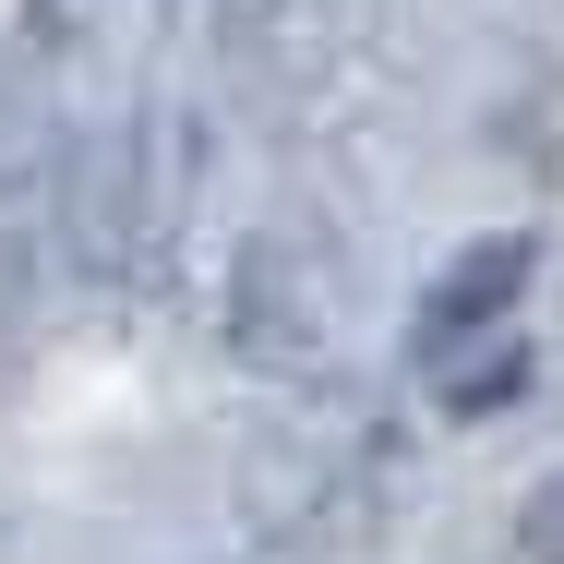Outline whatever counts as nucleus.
<instances>
[{"label":"nucleus","instance_id":"f03ea898","mask_svg":"<svg viewBox=\"0 0 564 564\" xmlns=\"http://www.w3.org/2000/svg\"><path fill=\"white\" fill-rule=\"evenodd\" d=\"M517 541H529V564H564V480H541V492H529Z\"/></svg>","mask_w":564,"mask_h":564},{"label":"nucleus","instance_id":"f257e3e1","mask_svg":"<svg viewBox=\"0 0 564 564\" xmlns=\"http://www.w3.org/2000/svg\"><path fill=\"white\" fill-rule=\"evenodd\" d=\"M517 289H529V240H480V252H456L445 289L421 301V360H456V337H468V325H492Z\"/></svg>","mask_w":564,"mask_h":564}]
</instances>
